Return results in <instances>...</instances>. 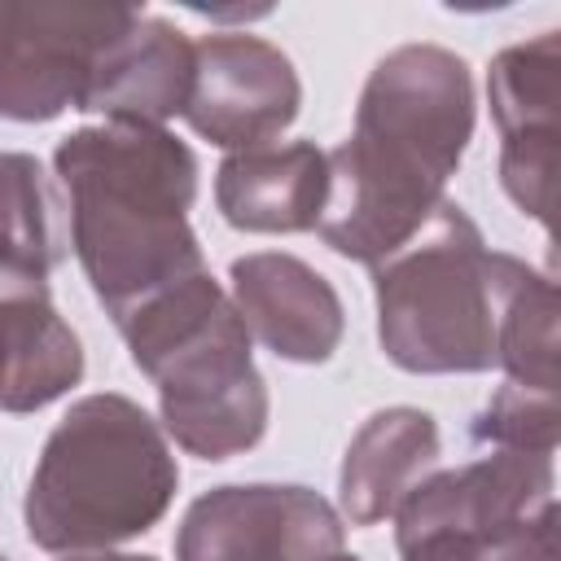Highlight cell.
Here are the masks:
<instances>
[{
  "label": "cell",
  "mask_w": 561,
  "mask_h": 561,
  "mask_svg": "<svg viewBox=\"0 0 561 561\" xmlns=\"http://www.w3.org/2000/svg\"><path fill=\"white\" fill-rule=\"evenodd\" d=\"M473 140V75L443 44H399L364 79L355 131L329 153L320 241L364 267L408 245L447 202Z\"/></svg>",
  "instance_id": "obj_1"
},
{
  "label": "cell",
  "mask_w": 561,
  "mask_h": 561,
  "mask_svg": "<svg viewBox=\"0 0 561 561\" xmlns=\"http://www.w3.org/2000/svg\"><path fill=\"white\" fill-rule=\"evenodd\" d=\"M70 202L75 259L118 324L127 311L206 272L188 206L197 197V158L167 127H79L53 153Z\"/></svg>",
  "instance_id": "obj_2"
},
{
  "label": "cell",
  "mask_w": 561,
  "mask_h": 561,
  "mask_svg": "<svg viewBox=\"0 0 561 561\" xmlns=\"http://www.w3.org/2000/svg\"><path fill=\"white\" fill-rule=\"evenodd\" d=\"M180 465L162 425L127 394L101 390L70 403L39 447L26 482V539L44 552H110L162 522Z\"/></svg>",
  "instance_id": "obj_3"
},
{
  "label": "cell",
  "mask_w": 561,
  "mask_h": 561,
  "mask_svg": "<svg viewBox=\"0 0 561 561\" xmlns=\"http://www.w3.org/2000/svg\"><path fill=\"white\" fill-rule=\"evenodd\" d=\"M158 386L162 434L197 460H232L267 434L272 399L250 329L210 272H193L114 324Z\"/></svg>",
  "instance_id": "obj_4"
},
{
  "label": "cell",
  "mask_w": 561,
  "mask_h": 561,
  "mask_svg": "<svg viewBox=\"0 0 561 561\" xmlns=\"http://www.w3.org/2000/svg\"><path fill=\"white\" fill-rule=\"evenodd\" d=\"M377 342L416 377L495 368L500 250H486L460 202H443L390 259L373 263Z\"/></svg>",
  "instance_id": "obj_5"
},
{
  "label": "cell",
  "mask_w": 561,
  "mask_h": 561,
  "mask_svg": "<svg viewBox=\"0 0 561 561\" xmlns=\"http://www.w3.org/2000/svg\"><path fill=\"white\" fill-rule=\"evenodd\" d=\"M136 18L131 4L0 0V118L48 123L79 110L101 53Z\"/></svg>",
  "instance_id": "obj_6"
},
{
  "label": "cell",
  "mask_w": 561,
  "mask_h": 561,
  "mask_svg": "<svg viewBox=\"0 0 561 561\" xmlns=\"http://www.w3.org/2000/svg\"><path fill=\"white\" fill-rule=\"evenodd\" d=\"M175 561H359L342 513L298 482H228L197 495L175 530Z\"/></svg>",
  "instance_id": "obj_7"
},
{
  "label": "cell",
  "mask_w": 561,
  "mask_h": 561,
  "mask_svg": "<svg viewBox=\"0 0 561 561\" xmlns=\"http://www.w3.org/2000/svg\"><path fill=\"white\" fill-rule=\"evenodd\" d=\"M302 110L294 61L245 31H215L193 44V92L184 123L219 149H263Z\"/></svg>",
  "instance_id": "obj_8"
},
{
  "label": "cell",
  "mask_w": 561,
  "mask_h": 561,
  "mask_svg": "<svg viewBox=\"0 0 561 561\" xmlns=\"http://www.w3.org/2000/svg\"><path fill=\"white\" fill-rule=\"evenodd\" d=\"M486 101L500 127V184L508 202L552 228L557 193V110H561V39L539 31L491 57Z\"/></svg>",
  "instance_id": "obj_9"
},
{
  "label": "cell",
  "mask_w": 561,
  "mask_h": 561,
  "mask_svg": "<svg viewBox=\"0 0 561 561\" xmlns=\"http://www.w3.org/2000/svg\"><path fill=\"white\" fill-rule=\"evenodd\" d=\"M557 473L552 456L535 451H491L460 469H434L394 513V543L451 535L486 543L552 500Z\"/></svg>",
  "instance_id": "obj_10"
},
{
  "label": "cell",
  "mask_w": 561,
  "mask_h": 561,
  "mask_svg": "<svg viewBox=\"0 0 561 561\" xmlns=\"http://www.w3.org/2000/svg\"><path fill=\"white\" fill-rule=\"evenodd\" d=\"M232 307L245 320L250 337H259L285 364H324L342 346L346 311L324 272L302 263L298 254L259 250L241 254L228 267Z\"/></svg>",
  "instance_id": "obj_11"
},
{
  "label": "cell",
  "mask_w": 561,
  "mask_h": 561,
  "mask_svg": "<svg viewBox=\"0 0 561 561\" xmlns=\"http://www.w3.org/2000/svg\"><path fill=\"white\" fill-rule=\"evenodd\" d=\"M193 92V39L167 18L140 13L96 61L79 110L123 127H162Z\"/></svg>",
  "instance_id": "obj_12"
},
{
  "label": "cell",
  "mask_w": 561,
  "mask_h": 561,
  "mask_svg": "<svg viewBox=\"0 0 561 561\" xmlns=\"http://www.w3.org/2000/svg\"><path fill=\"white\" fill-rule=\"evenodd\" d=\"M329 197V153L311 140L228 153L215 171V206L237 232H316Z\"/></svg>",
  "instance_id": "obj_13"
},
{
  "label": "cell",
  "mask_w": 561,
  "mask_h": 561,
  "mask_svg": "<svg viewBox=\"0 0 561 561\" xmlns=\"http://www.w3.org/2000/svg\"><path fill=\"white\" fill-rule=\"evenodd\" d=\"M443 438L438 421L421 408H381L373 412L337 473V504L351 526H377L399 513V504L438 469Z\"/></svg>",
  "instance_id": "obj_14"
},
{
  "label": "cell",
  "mask_w": 561,
  "mask_h": 561,
  "mask_svg": "<svg viewBox=\"0 0 561 561\" xmlns=\"http://www.w3.org/2000/svg\"><path fill=\"white\" fill-rule=\"evenodd\" d=\"M495 364L508 386L557 394V285L530 263L500 250V316Z\"/></svg>",
  "instance_id": "obj_15"
},
{
  "label": "cell",
  "mask_w": 561,
  "mask_h": 561,
  "mask_svg": "<svg viewBox=\"0 0 561 561\" xmlns=\"http://www.w3.org/2000/svg\"><path fill=\"white\" fill-rule=\"evenodd\" d=\"M0 272H53L44 171L31 153H0Z\"/></svg>",
  "instance_id": "obj_16"
},
{
  "label": "cell",
  "mask_w": 561,
  "mask_h": 561,
  "mask_svg": "<svg viewBox=\"0 0 561 561\" xmlns=\"http://www.w3.org/2000/svg\"><path fill=\"white\" fill-rule=\"evenodd\" d=\"M469 434H473V443H486L500 451L552 456L557 434H561V403H557V394H535V390L504 381L486 399V408L473 416Z\"/></svg>",
  "instance_id": "obj_17"
},
{
  "label": "cell",
  "mask_w": 561,
  "mask_h": 561,
  "mask_svg": "<svg viewBox=\"0 0 561 561\" xmlns=\"http://www.w3.org/2000/svg\"><path fill=\"white\" fill-rule=\"evenodd\" d=\"M478 561H557V500H548L513 530L478 543Z\"/></svg>",
  "instance_id": "obj_18"
},
{
  "label": "cell",
  "mask_w": 561,
  "mask_h": 561,
  "mask_svg": "<svg viewBox=\"0 0 561 561\" xmlns=\"http://www.w3.org/2000/svg\"><path fill=\"white\" fill-rule=\"evenodd\" d=\"M399 557L403 561H478V543L451 539V535H425V539L399 543Z\"/></svg>",
  "instance_id": "obj_19"
},
{
  "label": "cell",
  "mask_w": 561,
  "mask_h": 561,
  "mask_svg": "<svg viewBox=\"0 0 561 561\" xmlns=\"http://www.w3.org/2000/svg\"><path fill=\"white\" fill-rule=\"evenodd\" d=\"M31 285H48V276H35V272H0V368H4V329H9V307L22 289Z\"/></svg>",
  "instance_id": "obj_20"
},
{
  "label": "cell",
  "mask_w": 561,
  "mask_h": 561,
  "mask_svg": "<svg viewBox=\"0 0 561 561\" xmlns=\"http://www.w3.org/2000/svg\"><path fill=\"white\" fill-rule=\"evenodd\" d=\"M66 561H158V557H136V552H75Z\"/></svg>",
  "instance_id": "obj_21"
},
{
  "label": "cell",
  "mask_w": 561,
  "mask_h": 561,
  "mask_svg": "<svg viewBox=\"0 0 561 561\" xmlns=\"http://www.w3.org/2000/svg\"><path fill=\"white\" fill-rule=\"evenodd\" d=\"M0 561H9V557H4V552H0Z\"/></svg>",
  "instance_id": "obj_22"
}]
</instances>
